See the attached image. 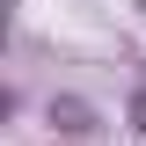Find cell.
Wrapping results in <instances>:
<instances>
[{
    "instance_id": "obj_1",
    "label": "cell",
    "mask_w": 146,
    "mask_h": 146,
    "mask_svg": "<svg viewBox=\"0 0 146 146\" xmlns=\"http://www.w3.org/2000/svg\"><path fill=\"white\" fill-rule=\"evenodd\" d=\"M51 124L58 131H95V110L80 102V95H51Z\"/></svg>"
},
{
    "instance_id": "obj_2",
    "label": "cell",
    "mask_w": 146,
    "mask_h": 146,
    "mask_svg": "<svg viewBox=\"0 0 146 146\" xmlns=\"http://www.w3.org/2000/svg\"><path fill=\"white\" fill-rule=\"evenodd\" d=\"M131 124H139V131H146V88H139V102H131Z\"/></svg>"
}]
</instances>
